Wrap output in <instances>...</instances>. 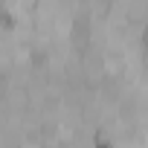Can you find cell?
<instances>
[{
  "label": "cell",
  "mask_w": 148,
  "mask_h": 148,
  "mask_svg": "<svg viewBox=\"0 0 148 148\" xmlns=\"http://www.w3.org/2000/svg\"><path fill=\"white\" fill-rule=\"evenodd\" d=\"M96 145H99V148H110V142H105V136H99V139H96Z\"/></svg>",
  "instance_id": "cell-1"
}]
</instances>
